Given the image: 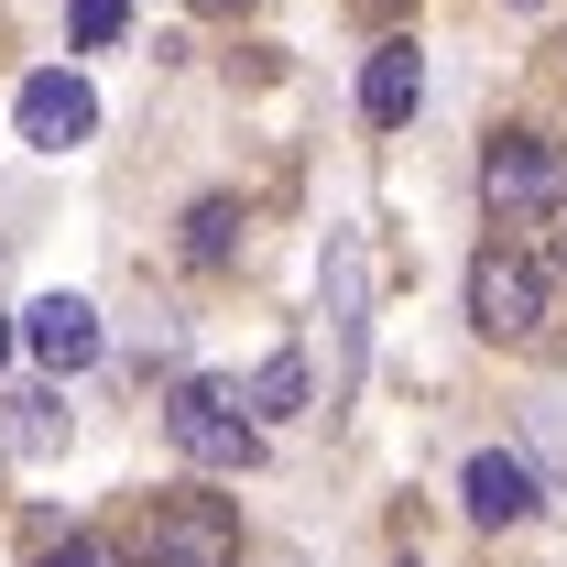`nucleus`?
Wrapping results in <instances>:
<instances>
[{"mask_svg": "<svg viewBox=\"0 0 567 567\" xmlns=\"http://www.w3.org/2000/svg\"><path fill=\"white\" fill-rule=\"evenodd\" d=\"M360 11H404V0H360Z\"/></svg>", "mask_w": 567, "mask_h": 567, "instance_id": "nucleus-15", "label": "nucleus"}, {"mask_svg": "<svg viewBox=\"0 0 567 567\" xmlns=\"http://www.w3.org/2000/svg\"><path fill=\"white\" fill-rule=\"evenodd\" d=\"M11 447H66V415H55V393H11Z\"/></svg>", "mask_w": 567, "mask_h": 567, "instance_id": "nucleus-12", "label": "nucleus"}, {"mask_svg": "<svg viewBox=\"0 0 567 567\" xmlns=\"http://www.w3.org/2000/svg\"><path fill=\"white\" fill-rule=\"evenodd\" d=\"M458 492H470V524H524V513H535V470L502 458V447H481V458L458 470Z\"/></svg>", "mask_w": 567, "mask_h": 567, "instance_id": "nucleus-9", "label": "nucleus"}, {"mask_svg": "<svg viewBox=\"0 0 567 567\" xmlns=\"http://www.w3.org/2000/svg\"><path fill=\"white\" fill-rule=\"evenodd\" d=\"M164 436H175V458H197V470H251V458H262V425H251V404H240L229 382H175V393H164Z\"/></svg>", "mask_w": 567, "mask_h": 567, "instance_id": "nucleus-1", "label": "nucleus"}, {"mask_svg": "<svg viewBox=\"0 0 567 567\" xmlns=\"http://www.w3.org/2000/svg\"><path fill=\"white\" fill-rule=\"evenodd\" d=\"M142 567H240V513L218 492H164L142 513Z\"/></svg>", "mask_w": 567, "mask_h": 567, "instance_id": "nucleus-2", "label": "nucleus"}, {"mask_svg": "<svg viewBox=\"0 0 567 567\" xmlns=\"http://www.w3.org/2000/svg\"><path fill=\"white\" fill-rule=\"evenodd\" d=\"M208 11H240V0H208Z\"/></svg>", "mask_w": 567, "mask_h": 567, "instance_id": "nucleus-17", "label": "nucleus"}, {"mask_svg": "<svg viewBox=\"0 0 567 567\" xmlns=\"http://www.w3.org/2000/svg\"><path fill=\"white\" fill-rule=\"evenodd\" d=\"M481 197H492V218H546L567 197V164H557V142L546 132H492V153H481Z\"/></svg>", "mask_w": 567, "mask_h": 567, "instance_id": "nucleus-4", "label": "nucleus"}, {"mask_svg": "<svg viewBox=\"0 0 567 567\" xmlns=\"http://www.w3.org/2000/svg\"><path fill=\"white\" fill-rule=\"evenodd\" d=\"M317 284H328V404H350L360 339H371V240H360V229H328Z\"/></svg>", "mask_w": 567, "mask_h": 567, "instance_id": "nucleus-3", "label": "nucleus"}, {"mask_svg": "<svg viewBox=\"0 0 567 567\" xmlns=\"http://www.w3.org/2000/svg\"><path fill=\"white\" fill-rule=\"evenodd\" d=\"M33 567H110V557H99L87 535H66V546H44V557H33Z\"/></svg>", "mask_w": 567, "mask_h": 567, "instance_id": "nucleus-14", "label": "nucleus"}, {"mask_svg": "<svg viewBox=\"0 0 567 567\" xmlns=\"http://www.w3.org/2000/svg\"><path fill=\"white\" fill-rule=\"evenodd\" d=\"M11 132L33 142V153H76V142L99 132V99H87V76H66V66L22 76V99H11Z\"/></svg>", "mask_w": 567, "mask_h": 567, "instance_id": "nucleus-6", "label": "nucleus"}, {"mask_svg": "<svg viewBox=\"0 0 567 567\" xmlns=\"http://www.w3.org/2000/svg\"><path fill=\"white\" fill-rule=\"evenodd\" d=\"M415 99H425V55H415V33H382V44H371V66H360V110L393 132V121H415Z\"/></svg>", "mask_w": 567, "mask_h": 567, "instance_id": "nucleus-8", "label": "nucleus"}, {"mask_svg": "<svg viewBox=\"0 0 567 567\" xmlns=\"http://www.w3.org/2000/svg\"><path fill=\"white\" fill-rule=\"evenodd\" d=\"M229 240H240V208L229 197H197L186 208V262H229Z\"/></svg>", "mask_w": 567, "mask_h": 567, "instance_id": "nucleus-11", "label": "nucleus"}, {"mask_svg": "<svg viewBox=\"0 0 567 567\" xmlns=\"http://www.w3.org/2000/svg\"><path fill=\"white\" fill-rule=\"evenodd\" d=\"M66 22H76V44H121L132 33V0H76Z\"/></svg>", "mask_w": 567, "mask_h": 567, "instance_id": "nucleus-13", "label": "nucleus"}, {"mask_svg": "<svg viewBox=\"0 0 567 567\" xmlns=\"http://www.w3.org/2000/svg\"><path fill=\"white\" fill-rule=\"evenodd\" d=\"M0 360H11V317H0Z\"/></svg>", "mask_w": 567, "mask_h": 567, "instance_id": "nucleus-16", "label": "nucleus"}, {"mask_svg": "<svg viewBox=\"0 0 567 567\" xmlns=\"http://www.w3.org/2000/svg\"><path fill=\"white\" fill-rule=\"evenodd\" d=\"M240 404H251V425H295L306 404H317V382H306V360H295V350H274L262 371H251V393H240Z\"/></svg>", "mask_w": 567, "mask_h": 567, "instance_id": "nucleus-10", "label": "nucleus"}, {"mask_svg": "<svg viewBox=\"0 0 567 567\" xmlns=\"http://www.w3.org/2000/svg\"><path fill=\"white\" fill-rule=\"evenodd\" d=\"M22 350L44 360V371H87L99 360V306L87 295H33L22 306Z\"/></svg>", "mask_w": 567, "mask_h": 567, "instance_id": "nucleus-7", "label": "nucleus"}, {"mask_svg": "<svg viewBox=\"0 0 567 567\" xmlns=\"http://www.w3.org/2000/svg\"><path fill=\"white\" fill-rule=\"evenodd\" d=\"M513 11H535V0H513Z\"/></svg>", "mask_w": 567, "mask_h": 567, "instance_id": "nucleus-18", "label": "nucleus"}, {"mask_svg": "<svg viewBox=\"0 0 567 567\" xmlns=\"http://www.w3.org/2000/svg\"><path fill=\"white\" fill-rule=\"evenodd\" d=\"M470 317H481V339H535L546 328V262L513 251V240H492L470 262Z\"/></svg>", "mask_w": 567, "mask_h": 567, "instance_id": "nucleus-5", "label": "nucleus"}]
</instances>
